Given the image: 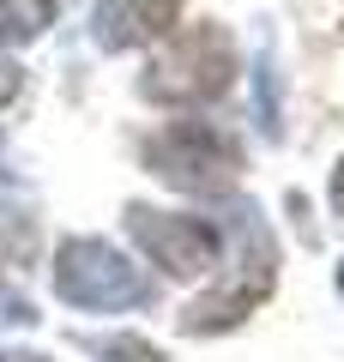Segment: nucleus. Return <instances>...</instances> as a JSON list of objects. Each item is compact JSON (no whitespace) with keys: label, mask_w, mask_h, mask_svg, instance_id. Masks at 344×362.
Wrapping results in <instances>:
<instances>
[{"label":"nucleus","mask_w":344,"mask_h":362,"mask_svg":"<svg viewBox=\"0 0 344 362\" xmlns=\"http://www.w3.org/2000/svg\"><path fill=\"white\" fill-rule=\"evenodd\" d=\"M127 235L169 272V278H200V272L217 266V254H224V230H217L212 218H193V211L127 206Z\"/></svg>","instance_id":"39448f33"},{"label":"nucleus","mask_w":344,"mask_h":362,"mask_svg":"<svg viewBox=\"0 0 344 362\" xmlns=\"http://www.w3.org/2000/svg\"><path fill=\"white\" fill-rule=\"evenodd\" d=\"M145 169H151L157 181H169V187H181V194H229L236 187V175H242V139L229 127H217V121H169L164 133H151L145 139Z\"/></svg>","instance_id":"7ed1b4c3"},{"label":"nucleus","mask_w":344,"mask_h":362,"mask_svg":"<svg viewBox=\"0 0 344 362\" xmlns=\"http://www.w3.org/2000/svg\"><path fill=\"white\" fill-rule=\"evenodd\" d=\"M181 18V0H103L91 13V37L109 54L139 49V42H164Z\"/></svg>","instance_id":"423d86ee"},{"label":"nucleus","mask_w":344,"mask_h":362,"mask_svg":"<svg viewBox=\"0 0 344 362\" xmlns=\"http://www.w3.org/2000/svg\"><path fill=\"white\" fill-rule=\"evenodd\" d=\"M0 362H49V356H37V350H0Z\"/></svg>","instance_id":"4468645a"},{"label":"nucleus","mask_w":344,"mask_h":362,"mask_svg":"<svg viewBox=\"0 0 344 362\" xmlns=\"http://www.w3.org/2000/svg\"><path fill=\"white\" fill-rule=\"evenodd\" d=\"M229 223H236V266H229V278L217 290H205L200 302L181 308V332H193V338L242 326L248 314L272 296V284H278V242H272L266 218H260L248 199H236V206H229Z\"/></svg>","instance_id":"f03ea898"},{"label":"nucleus","mask_w":344,"mask_h":362,"mask_svg":"<svg viewBox=\"0 0 344 362\" xmlns=\"http://www.w3.org/2000/svg\"><path fill=\"white\" fill-rule=\"evenodd\" d=\"M37 320V308H30L25 296H18V290H6L0 284V326H30Z\"/></svg>","instance_id":"9b49d317"},{"label":"nucleus","mask_w":344,"mask_h":362,"mask_svg":"<svg viewBox=\"0 0 344 362\" xmlns=\"http://www.w3.org/2000/svg\"><path fill=\"white\" fill-rule=\"evenodd\" d=\"M91 356H109V362H164L151 338H133V332H115V338H85Z\"/></svg>","instance_id":"1a4fd4ad"},{"label":"nucleus","mask_w":344,"mask_h":362,"mask_svg":"<svg viewBox=\"0 0 344 362\" xmlns=\"http://www.w3.org/2000/svg\"><path fill=\"white\" fill-rule=\"evenodd\" d=\"M30 254H37V223H30L25 211L0 206V272H6V266H25Z\"/></svg>","instance_id":"6e6552de"},{"label":"nucleus","mask_w":344,"mask_h":362,"mask_svg":"<svg viewBox=\"0 0 344 362\" xmlns=\"http://www.w3.org/2000/svg\"><path fill=\"white\" fill-rule=\"evenodd\" d=\"M338 296H344V259H338Z\"/></svg>","instance_id":"dca6fc26"},{"label":"nucleus","mask_w":344,"mask_h":362,"mask_svg":"<svg viewBox=\"0 0 344 362\" xmlns=\"http://www.w3.org/2000/svg\"><path fill=\"white\" fill-rule=\"evenodd\" d=\"M13 97H18V66L0 54V103H13Z\"/></svg>","instance_id":"f8f14e48"},{"label":"nucleus","mask_w":344,"mask_h":362,"mask_svg":"<svg viewBox=\"0 0 344 362\" xmlns=\"http://www.w3.org/2000/svg\"><path fill=\"white\" fill-rule=\"evenodd\" d=\"M332 206H338V218H344V157H338V169H332Z\"/></svg>","instance_id":"ddd939ff"},{"label":"nucleus","mask_w":344,"mask_h":362,"mask_svg":"<svg viewBox=\"0 0 344 362\" xmlns=\"http://www.w3.org/2000/svg\"><path fill=\"white\" fill-rule=\"evenodd\" d=\"M61 0H0V42H37L55 25Z\"/></svg>","instance_id":"0eeeda50"},{"label":"nucleus","mask_w":344,"mask_h":362,"mask_svg":"<svg viewBox=\"0 0 344 362\" xmlns=\"http://www.w3.org/2000/svg\"><path fill=\"white\" fill-rule=\"evenodd\" d=\"M55 296L73 308H97V314H121L151 302V278L133 266L127 254L103 235H73L55 254Z\"/></svg>","instance_id":"20e7f679"},{"label":"nucleus","mask_w":344,"mask_h":362,"mask_svg":"<svg viewBox=\"0 0 344 362\" xmlns=\"http://www.w3.org/2000/svg\"><path fill=\"white\" fill-rule=\"evenodd\" d=\"M229 78H236V42H229L224 25L200 18V25H181L164 37V49L139 73V97L164 109H193V103L224 97Z\"/></svg>","instance_id":"f257e3e1"},{"label":"nucleus","mask_w":344,"mask_h":362,"mask_svg":"<svg viewBox=\"0 0 344 362\" xmlns=\"http://www.w3.org/2000/svg\"><path fill=\"white\" fill-rule=\"evenodd\" d=\"M0 181H6V145H0Z\"/></svg>","instance_id":"2eb2a0df"},{"label":"nucleus","mask_w":344,"mask_h":362,"mask_svg":"<svg viewBox=\"0 0 344 362\" xmlns=\"http://www.w3.org/2000/svg\"><path fill=\"white\" fill-rule=\"evenodd\" d=\"M254 103H260V127L266 139H278L284 121H278V73H272V54H260V85H254Z\"/></svg>","instance_id":"9d476101"}]
</instances>
